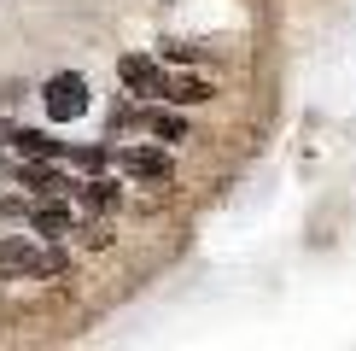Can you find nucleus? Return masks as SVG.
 <instances>
[{"label": "nucleus", "mask_w": 356, "mask_h": 351, "mask_svg": "<svg viewBox=\"0 0 356 351\" xmlns=\"http://www.w3.org/2000/svg\"><path fill=\"white\" fill-rule=\"evenodd\" d=\"M47 117H58V123H70V117H82L88 111V82L76 77V70H58V77L47 82Z\"/></svg>", "instance_id": "obj_1"}, {"label": "nucleus", "mask_w": 356, "mask_h": 351, "mask_svg": "<svg viewBox=\"0 0 356 351\" xmlns=\"http://www.w3.org/2000/svg\"><path fill=\"white\" fill-rule=\"evenodd\" d=\"M0 270H24V275H65V252H41L24 240H0Z\"/></svg>", "instance_id": "obj_2"}, {"label": "nucleus", "mask_w": 356, "mask_h": 351, "mask_svg": "<svg viewBox=\"0 0 356 351\" xmlns=\"http://www.w3.org/2000/svg\"><path fill=\"white\" fill-rule=\"evenodd\" d=\"M123 170L129 176H140V182H170V158L164 153H146V146H135V153H123Z\"/></svg>", "instance_id": "obj_3"}, {"label": "nucleus", "mask_w": 356, "mask_h": 351, "mask_svg": "<svg viewBox=\"0 0 356 351\" xmlns=\"http://www.w3.org/2000/svg\"><path fill=\"white\" fill-rule=\"evenodd\" d=\"M117 77H123L129 88H146V94H164V82H170L152 58H123V65H117Z\"/></svg>", "instance_id": "obj_4"}, {"label": "nucleus", "mask_w": 356, "mask_h": 351, "mask_svg": "<svg viewBox=\"0 0 356 351\" xmlns=\"http://www.w3.org/2000/svg\"><path fill=\"white\" fill-rule=\"evenodd\" d=\"M29 228L35 234H76V217H70L65 205H41V211L29 205Z\"/></svg>", "instance_id": "obj_5"}, {"label": "nucleus", "mask_w": 356, "mask_h": 351, "mask_svg": "<svg viewBox=\"0 0 356 351\" xmlns=\"http://www.w3.org/2000/svg\"><path fill=\"white\" fill-rule=\"evenodd\" d=\"M164 100H170V106H204L211 88H204L199 77H170V82H164Z\"/></svg>", "instance_id": "obj_6"}, {"label": "nucleus", "mask_w": 356, "mask_h": 351, "mask_svg": "<svg viewBox=\"0 0 356 351\" xmlns=\"http://www.w3.org/2000/svg\"><path fill=\"white\" fill-rule=\"evenodd\" d=\"M12 141H18V153H29V158H65V146L53 135H35V129H12Z\"/></svg>", "instance_id": "obj_7"}, {"label": "nucleus", "mask_w": 356, "mask_h": 351, "mask_svg": "<svg viewBox=\"0 0 356 351\" xmlns=\"http://www.w3.org/2000/svg\"><path fill=\"white\" fill-rule=\"evenodd\" d=\"M140 123L152 129L158 141H187V123H181V117H175V111H146Z\"/></svg>", "instance_id": "obj_8"}, {"label": "nucleus", "mask_w": 356, "mask_h": 351, "mask_svg": "<svg viewBox=\"0 0 356 351\" xmlns=\"http://www.w3.org/2000/svg\"><path fill=\"white\" fill-rule=\"evenodd\" d=\"M24 187H41V194H65V176H53V170L29 164V170H24Z\"/></svg>", "instance_id": "obj_9"}, {"label": "nucleus", "mask_w": 356, "mask_h": 351, "mask_svg": "<svg viewBox=\"0 0 356 351\" xmlns=\"http://www.w3.org/2000/svg\"><path fill=\"white\" fill-rule=\"evenodd\" d=\"M82 194H88V205H94V211H111V205H117V187H111V182H88Z\"/></svg>", "instance_id": "obj_10"}, {"label": "nucleus", "mask_w": 356, "mask_h": 351, "mask_svg": "<svg viewBox=\"0 0 356 351\" xmlns=\"http://www.w3.org/2000/svg\"><path fill=\"white\" fill-rule=\"evenodd\" d=\"M0 141H12V123H0Z\"/></svg>", "instance_id": "obj_11"}]
</instances>
